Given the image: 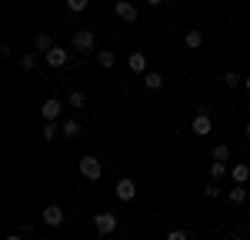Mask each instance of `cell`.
I'll use <instances>...</instances> for the list:
<instances>
[{
    "instance_id": "obj_15",
    "label": "cell",
    "mask_w": 250,
    "mask_h": 240,
    "mask_svg": "<svg viewBox=\"0 0 250 240\" xmlns=\"http://www.w3.org/2000/svg\"><path fill=\"white\" fill-rule=\"evenodd\" d=\"M184 43H187L190 50H197V47L204 43V34H200V30H187V37H184Z\"/></svg>"
},
{
    "instance_id": "obj_22",
    "label": "cell",
    "mask_w": 250,
    "mask_h": 240,
    "mask_svg": "<svg viewBox=\"0 0 250 240\" xmlns=\"http://www.w3.org/2000/svg\"><path fill=\"white\" fill-rule=\"evenodd\" d=\"M40 137H43V140H54V137H57V123H54V120H47V123H43V134H40Z\"/></svg>"
},
{
    "instance_id": "obj_32",
    "label": "cell",
    "mask_w": 250,
    "mask_h": 240,
    "mask_svg": "<svg viewBox=\"0 0 250 240\" xmlns=\"http://www.w3.org/2000/svg\"><path fill=\"white\" fill-rule=\"evenodd\" d=\"M227 240H230V237H227Z\"/></svg>"
},
{
    "instance_id": "obj_26",
    "label": "cell",
    "mask_w": 250,
    "mask_h": 240,
    "mask_svg": "<svg viewBox=\"0 0 250 240\" xmlns=\"http://www.w3.org/2000/svg\"><path fill=\"white\" fill-rule=\"evenodd\" d=\"M204 194H207V200H213V197H220V190H217V183H207V190H204Z\"/></svg>"
},
{
    "instance_id": "obj_9",
    "label": "cell",
    "mask_w": 250,
    "mask_h": 240,
    "mask_svg": "<svg viewBox=\"0 0 250 240\" xmlns=\"http://www.w3.org/2000/svg\"><path fill=\"white\" fill-rule=\"evenodd\" d=\"M67 63V50L63 47H50L47 50V67H63Z\"/></svg>"
},
{
    "instance_id": "obj_10",
    "label": "cell",
    "mask_w": 250,
    "mask_h": 240,
    "mask_svg": "<svg viewBox=\"0 0 250 240\" xmlns=\"http://www.w3.org/2000/svg\"><path fill=\"white\" fill-rule=\"evenodd\" d=\"M127 67L134 70V74H147V57L137 50V54H130V60H127Z\"/></svg>"
},
{
    "instance_id": "obj_4",
    "label": "cell",
    "mask_w": 250,
    "mask_h": 240,
    "mask_svg": "<svg viewBox=\"0 0 250 240\" xmlns=\"http://www.w3.org/2000/svg\"><path fill=\"white\" fill-rule=\"evenodd\" d=\"M80 174L87 180H100V160L97 157H83L80 160Z\"/></svg>"
},
{
    "instance_id": "obj_14",
    "label": "cell",
    "mask_w": 250,
    "mask_h": 240,
    "mask_svg": "<svg viewBox=\"0 0 250 240\" xmlns=\"http://www.w3.org/2000/svg\"><path fill=\"white\" fill-rule=\"evenodd\" d=\"M60 134H63V137H77L80 123H77V120H63V123H60Z\"/></svg>"
},
{
    "instance_id": "obj_5",
    "label": "cell",
    "mask_w": 250,
    "mask_h": 240,
    "mask_svg": "<svg viewBox=\"0 0 250 240\" xmlns=\"http://www.w3.org/2000/svg\"><path fill=\"white\" fill-rule=\"evenodd\" d=\"M60 110H63V103H60V100H54V97L40 103V117H43V120H57Z\"/></svg>"
},
{
    "instance_id": "obj_7",
    "label": "cell",
    "mask_w": 250,
    "mask_h": 240,
    "mask_svg": "<svg viewBox=\"0 0 250 240\" xmlns=\"http://www.w3.org/2000/svg\"><path fill=\"white\" fill-rule=\"evenodd\" d=\"M114 14L120 20H127V23H134V20H137V7H134V3H127V0H117Z\"/></svg>"
},
{
    "instance_id": "obj_25",
    "label": "cell",
    "mask_w": 250,
    "mask_h": 240,
    "mask_svg": "<svg viewBox=\"0 0 250 240\" xmlns=\"http://www.w3.org/2000/svg\"><path fill=\"white\" fill-rule=\"evenodd\" d=\"M167 240H190V237H187V230H170Z\"/></svg>"
},
{
    "instance_id": "obj_20",
    "label": "cell",
    "mask_w": 250,
    "mask_h": 240,
    "mask_svg": "<svg viewBox=\"0 0 250 240\" xmlns=\"http://www.w3.org/2000/svg\"><path fill=\"white\" fill-rule=\"evenodd\" d=\"M87 3H90V0H67V10H70V14H83Z\"/></svg>"
},
{
    "instance_id": "obj_27",
    "label": "cell",
    "mask_w": 250,
    "mask_h": 240,
    "mask_svg": "<svg viewBox=\"0 0 250 240\" xmlns=\"http://www.w3.org/2000/svg\"><path fill=\"white\" fill-rule=\"evenodd\" d=\"M244 137H247V140H250V123H247V127H244Z\"/></svg>"
},
{
    "instance_id": "obj_29",
    "label": "cell",
    "mask_w": 250,
    "mask_h": 240,
    "mask_svg": "<svg viewBox=\"0 0 250 240\" xmlns=\"http://www.w3.org/2000/svg\"><path fill=\"white\" fill-rule=\"evenodd\" d=\"M147 3H150V7H157V3H164V0H147Z\"/></svg>"
},
{
    "instance_id": "obj_19",
    "label": "cell",
    "mask_w": 250,
    "mask_h": 240,
    "mask_svg": "<svg viewBox=\"0 0 250 240\" xmlns=\"http://www.w3.org/2000/svg\"><path fill=\"white\" fill-rule=\"evenodd\" d=\"M224 174H230V170H227V163H220V160H213V163H210V177H213V180H220Z\"/></svg>"
},
{
    "instance_id": "obj_28",
    "label": "cell",
    "mask_w": 250,
    "mask_h": 240,
    "mask_svg": "<svg viewBox=\"0 0 250 240\" xmlns=\"http://www.w3.org/2000/svg\"><path fill=\"white\" fill-rule=\"evenodd\" d=\"M7 240H23V234H14V237H7Z\"/></svg>"
},
{
    "instance_id": "obj_13",
    "label": "cell",
    "mask_w": 250,
    "mask_h": 240,
    "mask_svg": "<svg viewBox=\"0 0 250 240\" xmlns=\"http://www.w3.org/2000/svg\"><path fill=\"white\" fill-rule=\"evenodd\" d=\"M144 83H147V90H160V87H164V74H157V70H150V74L144 77Z\"/></svg>"
},
{
    "instance_id": "obj_31",
    "label": "cell",
    "mask_w": 250,
    "mask_h": 240,
    "mask_svg": "<svg viewBox=\"0 0 250 240\" xmlns=\"http://www.w3.org/2000/svg\"><path fill=\"white\" fill-rule=\"evenodd\" d=\"M204 240H207V237H204Z\"/></svg>"
},
{
    "instance_id": "obj_16",
    "label": "cell",
    "mask_w": 250,
    "mask_h": 240,
    "mask_svg": "<svg viewBox=\"0 0 250 240\" xmlns=\"http://www.w3.org/2000/svg\"><path fill=\"white\" fill-rule=\"evenodd\" d=\"M67 103H70L74 110H80V107H87V94H80V90H74V94H67Z\"/></svg>"
},
{
    "instance_id": "obj_8",
    "label": "cell",
    "mask_w": 250,
    "mask_h": 240,
    "mask_svg": "<svg viewBox=\"0 0 250 240\" xmlns=\"http://www.w3.org/2000/svg\"><path fill=\"white\" fill-rule=\"evenodd\" d=\"M94 43H97V37L90 30H77V34H74V47H77V50H94Z\"/></svg>"
},
{
    "instance_id": "obj_24",
    "label": "cell",
    "mask_w": 250,
    "mask_h": 240,
    "mask_svg": "<svg viewBox=\"0 0 250 240\" xmlns=\"http://www.w3.org/2000/svg\"><path fill=\"white\" fill-rule=\"evenodd\" d=\"M224 83H227V87H237V83H240V77H237L233 70H227V74H224Z\"/></svg>"
},
{
    "instance_id": "obj_6",
    "label": "cell",
    "mask_w": 250,
    "mask_h": 240,
    "mask_svg": "<svg viewBox=\"0 0 250 240\" xmlns=\"http://www.w3.org/2000/svg\"><path fill=\"white\" fill-rule=\"evenodd\" d=\"M190 127H193V134H197V137H207V134L213 130V120L207 117V114H197V117L190 120Z\"/></svg>"
},
{
    "instance_id": "obj_17",
    "label": "cell",
    "mask_w": 250,
    "mask_h": 240,
    "mask_svg": "<svg viewBox=\"0 0 250 240\" xmlns=\"http://www.w3.org/2000/svg\"><path fill=\"white\" fill-rule=\"evenodd\" d=\"M97 63H100V67H114V63H117L114 50H100V54H97Z\"/></svg>"
},
{
    "instance_id": "obj_3",
    "label": "cell",
    "mask_w": 250,
    "mask_h": 240,
    "mask_svg": "<svg viewBox=\"0 0 250 240\" xmlns=\"http://www.w3.org/2000/svg\"><path fill=\"white\" fill-rule=\"evenodd\" d=\"M43 223H47V227H60V223H63V207L47 203V207H43Z\"/></svg>"
},
{
    "instance_id": "obj_30",
    "label": "cell",
    "mask_w": 250,
    "mask_h": 240,
    "mask_svg": "<svg viewBox=\"0 0 250 240\" xmlns=\"http://www.w3.org/2000/svg\"><path fill=\"white\" fill-rule=\"evenodd\" d=\"M244 87H247V94H250V77H247V80H244Z\"/></svg>"
},
{
    "instance_id": "obj_23",
    "label": "cell",
    "mask_w": 250,
    "mask_h": 240,
    "mask_svg": "<svg viewBox=\"0 0 250 240\" xmlns=\"http://www.w3.org/2000/svg\"><path fill=\"white\" fill-rule=\"evenodd\" d=\"M34 67H37V57L34 54H23L20 57V70H34Z\"/></svg>"
},
{
    "instance_id": "obj_18",
    "label": "cell",
    "mask_w": 250,
    "mask_h": 240,
    "mask_svg": "<svg viewBox=\"0 0 250 240\" xmlns=\"http://www.w3.org/2000/svg\"><path fill=\"white\" fill-rule=\"evenodd\" d=\"M227 157H230V147H227V143H217V147H213V160L227 163Z\"/></svg>"
},
{
    "instance_id": "obj_12",
    "label": "cell",
    "mask_w": 250,
    "mask_h": 240,
    "mask_svg": "<svg viewBox=\"0 0 250 240\" xmlns=\"http://www.w3.org/2000/svg\"><path fill=\"white\" fill-rule=\"evenodd\" d=\"M230 177H233V183H247V180H250V167H247V163H233Z\"/></svg>"
},
{
    "instance_id": "obj_1",
    "label": "cell",
    "mask_w": 250,
    "mask_h": 240,
    "mask_svg": "<svg viewBox=\"0 0 250 240\" xmlns=\"http://www.w3.org/2000/svg\"><path fill=\"white\" fill-rule=\"evenodd\" d=\"M114 194H117V200L130 203V200L137 197V183H134L130 177H120V180H117V187H114Z\"/></svg>"
},
{
    "instance_id": "obj_21",
    "label": "cell",
    "mask_w": 250,
    "mask_h": 240,
    "mask_svg": "<svg viewBox=\"0 0 250 240\" xmlns=\"http://www.w3.org/2000/svg\"><path fill=\"white\" fill-rule=\"evenodd\" d=\"M230 200H233V203H244V200H247V190H244V183H237V187L230 190Z\"/></svg>"
},
{
    "instance_id": "obj_11",
    "label": "cell",
    "mask_w": 250,
    "mask_h": 240,
    "mask_svg": "<svg viewBox=\"0 0 250 240\" xmlns=\"http://www.w3.org/2000/svg\"><path fill=\"white\" fill-rule=\"evenodd\" d=\"M50 47H54V40H50V34H43V30H40L37 37H34V50H37V54H47Z\"/></svg>"
},
{
    "instance_id": "obj_2",
    "label": "cell",
    "mask_w": 250,
    "mask_h": 240,
    "mask_svg": "<svg viewBox=\"0 0 250 240\" xmlns=\"http://www.w3.org/2000/svg\"><path fill=\"white\" fill-rule=\"evenodd\" d=\"M94 227H97L100 237H107V234H114V230H117V217H114V214H97Z\"/></svg>"
}]
</instances>
